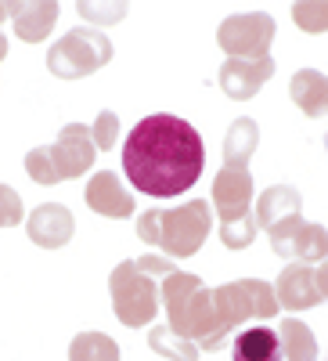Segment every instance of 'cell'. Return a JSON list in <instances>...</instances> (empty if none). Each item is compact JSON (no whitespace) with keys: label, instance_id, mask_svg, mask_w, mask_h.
<instances>
[{"label":"cell","instance_id":"obj_1","mask_svg":"<svg viewBox=\"0 0 328 361\" xmlns=\"http://www.w3.org/2000/svg\"><path fill=\"white\" fill-rule=\"evenodd\" d=\"M206 170L202 134L181 116L156 112L144 116L123 141V173L127 180L152 195L173 199L184 195Z\"/></svg>","mask_w":328,"mask_h":361},{"label":"cell","instance_id":"obj_16","mask_svg":"<svg viewBox=\"0 0 328 361\" xmlns=\"http://www.w3.org/2000/svg\"><path fill=\"white\" fill-rule=\"evenodd\" d=\"M231 361H282V340L271 325H249L231 340Z\"/></svg>","mask_w":328,"mask_h":361},{"label":"cell","instance_id":"obj_21","mask_svg":"<svg viewBox=\"0 0 328 361\" xmlns=\"http://www.w3.org/2000/svg\"><path fill=\"white\" fill-rule=\"evenodd\" d=\"M69 361H119V343L105 333H80L69 343Z\"/></svg>","mask_w":328,"mask_h":361},{"label":"cell","instance_id":"obj_4","mask_svg":"<svg viewBox=\"0 0 328 361\" xmlns=\"http://www.w3.org/2000/svg\"><path fill=\"white\" fill-rule=\"evenodd\" d=\"M213 214L220 217V243L227 250H246L256 238V217H253V177L246 166H220L213 180Z\"/></svg>","mask_w":328,"mask_h":361},{"label":"cell","instance_id":"obj_24","mask_svg":"<svg viewBox=\"0 0 328 361\" xmlns=\"http://www.w3.org/2000/svg\"><path fill=\"white\" fill-rule=\"evenodd\" d=\"M115 134H119V116L112 109H101L98 119L91 123V141H94L98 152H108V148L115 145Z\"/></svg>","mask_w":328,"mask_h":361},{"label":"cell","instance_id":"obj_22","mask_svg":"<svg viewBox=\"0 0 328 361\" xmlns=\"http://www.w3.org/2000/svg\"><path fill=\"white\" fill-rule=\"evenodd\" d=\"M148 347L163 357H170V361H198V347L184 336H177L170 325H156L152 333H148Z\"/></svg>","mask_w":328,"mask_h":361},{"label":"cell","instance_id":"obj_20","mask_svg":"<svg viewBox=\"0 0 328 361\" xmlns=\"http://www.w3.org/2000/svg\"><path fill=\"white\" fill-rule=\"evenodd\" d=\"M278 340H282V357H289V361H317V340H314L307 322L285 318L278 325Z\"/></svg>","mask_w":328,"mask_h":361},{"label":"cell","instance_id":"obj_29","mask_svg":"<svg viewBox=\"0 0 328 361\" xmlns=\"http://www.w3.org/2000/svg\"><path fill=\"white\" fill-rule=\"evenodd\" d=\"M314 282H317L321 300H328V260H321V264L314 267Z\"/></svg>","mask_w":328,"mask_h":361},{"label":"cell","instance_id":"obj_3","mask_svg":"<svg viewBox=\"0 0 328 361\" xmlns=\"http://www.w3.org/2000/svg\"><path fill=\"white\" fill-rule=\"evenodd\" d=\"M213 231V206L206 199H188L173 209H144L137 217V235L148 246L166 250L173 260L195 257Z\"/></svg>","mask_w":328,"mask_h":361},{"label":"cell","instance_id":"obj_26","mask_svg":"<svg viewBox=\"0 0 328 361\" xmlns=\"http://www.w3.org/2000/svg\"><path fill=\"white\" fill-rule=\"evenodd\" d=\"M22 224V199L15 188L0 185V228H15Z\"/></svg>","mask_w":328,"mask_h":361},{"label":"cell","instance_id":"obj_17","mask_svg":"<svg viewBox=\"0 0 328 361\" xmlns=\"http://www.w3.org/2000/svg\"><path fill=\"white\" fill-rule=\"evenodd\" d=\"M289 94H292L296 105H300L303 116H310V119L328 116V76L324 73L300 69V73L292 76V83H289Z\"/></svg>","mask_w":328,"mask_h":361},{"label":"cell","instance_id":"obj_19","mask_svg":"<svg viewBox=\"0 0 328 361\" xmlns=\"http://www.w3.org/2000/svg\"><path fill=\"white\" fill-rule=\"evenodd\" d=\"M256 145H260V127H256V119L242 116V119H234L227 137H224V166H246L249 170V159L256 152Z\"/></svg>","mask_w":328,"mask_h":361},{"label":"cell","instance_id":"obj_12","mask_svg":"<svg viewBox=\"0 0 328 361\" xmlns=\"http://www.w3.org/2000/svg\"><path fill=\"white\" fill-rule=\"evenodd\" d=\"M72 231H76V221L69 214V206L62 202H40L25 224L29 243H37L40 250H62L72 238Z\"/></svg>","mask_w":328,"mask_h":361},{"label":"cell","instance_id":"obj_13","mask_svg":"<svg viewBox=\"0 0 328 361\" xmlns=\"http://www.w3.org/2000/svg\"><path fill=\"white\" fill-rule=\"evenodd\" d=\"M83 202L91 206L94 214L112 217V221H127V217H134V195L123 188V180H119L112 170H98L91 180H87Z\"/></svg>","mask_w":328,"mask_h":361},{"label":"cell","instance_id":"obj_11","mask_svg":"<svg viewBox=\"0 0 328 361\" xmlns=\"http://www.w3.org/2000/svg\"><path fill=\"white\" fill-rule=\"evenodd\" d=\"M275 76V58H227L220 66V87L231 102H249L256 90Z\"/></svg>","mask_w":328,"mask_h":361},{"label":"cell","instance_id":"obj_5","mask_svg":"<svg viewBox=\"0 0 328 361\" xmlns=\"http://www.w3.org/2000/svg\"><path fill=\"white\" fill-rule=\"evenodd\" d=\"M108 293H112V311L127 329H144L152 325L159 314V286L156 279H148L144 271H137L134 260H123L112 267L108 275Z\"/></svg>","mask_w":328,"mask_h":361},{"label":"cell","instance_id":"obj_25","mask_svg":"<svg viewBox=\"0 0 328 361\" xmlns=\"http://www.w3.org/2000/svg\"><path fill=\"white\" fill-rule=\"evenodd\" d=\"M25 170H29V177H33L37 185H58V173H54V163L47 156V145L33 148V152L25 156Z\"/></svg>","mask_w":328,"mask_h":361},{"label":"cell","instance_id":"obj_28","mask_svg":"<svg viewBox=\"0 0 328 361\" xmlns=\"http://www.w3.org/2000/svg\"><path fill=\"white\" fill-rule=\"evenodd\" d=\"M137 264V271H144L148 279H166V275H173V260L170 257H156V253H144L141 260H134Z\"/></svg>","mask_w":328,"mask_h":361},{"label":"cell","instance_id":"obj_7","mask_svg":"<svg viewBox=\"0 0 328 361\" xmlns=\"http://www.w3.org/2000/svg\"><path fill=\"white\" fill-rule=\"evenodd\" d=\"M108 58H112V40L101 29L80 25V29H69L65 37H58V44H51L47 69L58 80H80V76L98 73Z\"/></svg>","mask_w":328,"mask_h":361},{"label":"cell","instance_id":"obj_31","mask_svg":"<svg viewBox=\"0 0 328 361\" xmlns=\"http://www.w3.org/2000/svg\"><path fill=\"white\" fill-rule=\"evenodd\" d=\"M324 152H328V134H324Z\"/></svg>","mask_w":328,"mask_h":361},{"label":"cell","instance_id":"obj_15","mask_svg":"<svg viewBox=\"0 0 328 361\" xmlns=\"http://www.w3.org/2000/svg\"><path fill=\"white\" fill-rule=\"evenodd\" d=\"M300 209H303V195H300V188H292V185H271V188H263V192H260V202L253 206V217H256V228L271 231L278 221L296 217Z\"/></svg>","mask_w":328,"mask_h":361},{"label":"cell","instance_id":"obj_14","mask_svg":"<svg viewBox=\"0 0 328 361\" xmlns=\"http://www.w3.org/2000/svg\"><path fill=\"white\" fill-rule=\"evenodd\" d=\"M275 296H278V307H285V311L317 307L321 293H317V282H314V267L310 264H285L278 282H275Z\"/></svg>","mask_w":328,"mask_h":361},{"label":"cell","instance_id":"obj_18","mask_svg":"<svg viewBox=\"0 0 328 361\" xmlns=\"http://www.w3.org/2000/svg\"><path fill=\"white\" fill-rule=\"evenodd\" d=\"M58 8L54 0H40V4H18V11H15V33L25 40V44H40L51 29H54V22H58Z\"/></svg>","mask_w":328,"mask_h":361},{"label":"cell","instance_id":"obj_30","mask_svg":"<svg viewBox=\"0 0 328 361\" xmlns=\"http://www.w3.org/2000/svg\"><path fill=\"white\" fill-rule=\"evenodd\" d=\"M15 11H18V4H0V22H4V18H15Z\"/></svg>","mask_w":328,"mask_h":361},{"label":"cell","instance_id":"obj_8","mask_svg":"<svg viewBox=\"0 0 328 361\" xmlns=\"http://www.w3.org/2000/svg\"><path fill=\"white\" fill-rule=\"evenodd\" d=\"M267 238H271V250L289 264L328 260V228L314 224V221H303L300 214L289 217V221H278L271 231H267Z\"/></svg>","mask_w":328,"mask_h":361},{"label":"cell","instance_id":"obj_9","mask_svg":"<svg viewBox=\"0 0 328 361\" xmlns=\"http://www.w3.org/2000/svg\"><path fill=\"white\" fill-rule=\"evenodd\" d=\"M275 18L267 11H246V15H231L217 29V44L224 47L227 58H267L275 40Z\"/></svg>","mask_w":328,"mask_h":361},{"label":"cell","instance_id":"obj_23","mask_svg":"<svg viewBox=\"0 0 328 361\" xmlns=\"http://www.w3.org/2000/svg\"><path fill=\"white\" fill-rule=\"evenodd\" d=\"M292 18L303 33H324L328 29V4H310V0H300L292 4Z\"/></svg>","mask_w":328,"mask_h":361},{"label":"cell","instance_id":"obj_27","mask_svg":"<svg viewBox=\"0 0 328 361\" xmlns=\"http://www.w3.org/2000/svg\"><path fill=\"white\" fill-rule=\"evenodd\" d=\"M76 11L87 18V22H119L127 15V4H76Z\"/></svg>","mask_w":328,"mask_h":361},{"label":"cell","instance_id":"obj_10","mask_svg":"<svg viewBox=\"0 0 328 361\" xmlns=\"http://www.w3.org/2000/svg\"><path fill=\"white\" fill-rule=\"evenodd\" d=\"M47 156L54 163L58 180L83 177L87 170L94 166V156H98V148L91 141V127L87 123H65L62 134H58V141L47 145Z\"/></svg>","mask_w":328,"mask_h":361},{"label":"cell","instance_id":"obj_2","mask_svg":"<svg viewBox=\"0 0 328 361\" xmlns=\"http://www.w3.org/2000/svg\"><path fill=\"white\" fill-rule=\"evenodd\" d=\"M159 300H163L170 329L177 336L202 343V350H220L224 347L220 325H217V307H213V289H206L198 275H188V271L166 275Z\"/></svg>","mask_w":328,"mask_h":361},{"label":"cell","instance_id":"obj_6","mask_svg":"<svg viewBox=\"0 0 328 361\" xmlns=\"http://www.w3.org/2000/svg\"><path fill=\"white\" fill-rule=\"evenodd\" d=\"M213 307H217V325H220L224 340H227L231 329L246 325L253 318H275L282 311L275 286L263 282V279H238V282L217 286L213 289Z\"/></svg>","mask_w":328,"mask_h":361}]
</instances>
